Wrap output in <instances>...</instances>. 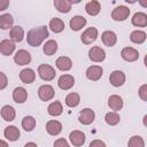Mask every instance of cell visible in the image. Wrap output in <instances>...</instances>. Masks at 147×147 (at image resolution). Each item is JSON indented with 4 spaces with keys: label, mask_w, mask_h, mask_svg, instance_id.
<instances>
[{
    "label": "cell",
    "mask_w": 147,
    "mask_h": 147,
    "mask_svg": "<svg viewBox=\"0 0 147 147\" xmlns=\"http://www.w3.org/2000/svg\"><path fill=\"white\" fill-rule=\"evenodd\" d=\"M0 78H1V84H0V90H3L5 87H6V85H7V77H6V75L3 74V72H0Z\"/></svg>",
    "instance_id": "obj_40"
},
{
    "label": "cell",
    "mask_w": 147,
    "mask_h": 147,
    "mask_svg": "<svg viewBox=\"0 0 147 147\" xmlns=\"http://www.w3.org/2000/svg\"><path fill=\"white\" fill-rule=\"evenodd\" d=\"M88 57L91 61L93 62H102L106 59V52L99 47V46H94L90 49L88 52Z\"/></svg>",
    "instance_id": "obj_6"
},
{
    "label": "cell",
    "mask_w": 147,
    "mask_h": 147,
    "mask_svg": "<svg viewBox=\"0 0 147 147\" xmlns=\"http://www.w3.org/2000/svg\"><path fill=\"white\" fill-rule=\"evenodd\" d=\"M47 111H48V114H49L51 116H59V115L62 114L63 107H62V105H61L60 101H54V102H52V103L48 106Z\"/></svg>",
    "instance_id": "obj_30"
},
{
    "label": "cell",
    "mask_w": 147,
    "mask_h": 147,
    "mask_svg": "<svg viewBox=\"0 0 147 147\" xmlns=\"http://www.w3.org/2000/svg\"><path fill=\"white\" fill-rule=\"evenodd\" d=\"M0 145H1V147H8V145H7V142L5 140H1L0 141Z\"/></svg>",
    "instance_id": "obj_44"
},
{
    "label": "cell",
    "mask_w": 147,
    "mask_h": 147,
    "mask_svg": "<svg viewBox=\"0 0 147 147\" xmlns=\"http://www.w3.org/2000/svg\"><path fill=\"white\" fill-rule=\"evenodd\" d=\"M100 9H101V7H100V2L96 1V0H92V1L87 2L86 6H85V10H86V13H87L88 15H91V16H95V15H98V14L100 13Z\"/></svg>",
    "instance_id": "obj_24"
},
{
    "label": "cell",
    "mask_w": 147,
    "mask_h": 147,
    "mask_svg": "<svg viewBox=\"0 0 147 147\" xmlns=\"http://www.w3.org/2000/svg\"><path fill=\"white\" fill-rule=\"evenodd\" d=\"M34 126H36V119L32 116H25L22 119V127L25 131L30 132V131H32L34 129Z\"/></svg>",
    "instance_id": "obj_34"
},
{
    "label": "cell",
    "mask_w": 147,
    "mask_h": 147,
    "mask_svg": "<svg viewBox=\"0 0 147 147\" xmlns=\"http://www.w3.org/2000/svg\"><path fill=\"white\" fill-rule=\"evenodd\" d=\"M144 63H145V65L147 67V55L145 56V59H144Z\"/></svg>",
    "instance_id": "obj_46"
},
{
    "label": "cell",
    "mask_w": 147,
    "mask_h": 147,
    "mask_svg": "<svg viewBox=\"0 0 147 147\" xmlns=\"http://www.w3.org/2000/svg\"><path fill=\"white\" fill-rule=\"evenodd\" d=\"M49 28H51V30L53 32L60 33V32H62L64 30V22L61 18H57V17L52 18L51 22H49Z\"/></svg>",
    "instance_id": "obj_28"
},
{
    "label": "cell",
    "mask_w": 147,
    "mask_h": 147,
    "mask_svg": "<svg viewBox=\"0 0 147 147\" xmlns=\"http://www.w3.org/2000/svg\"><path fill=\"white\" fill-rule=\"evenodd\" d=\"M48 37V30L45 25H40L37 28H32L26 36V41L30 46L37 47L39 46L46 38Z\"/></svg>",
    "instance_id": "obj_1"
},
{
    "label": "cell",
    "mask_w": 147,
    "mask_h": 147,
    "mask_svg": "<svg viewBox=\"0 0 147 147\" xmlns=\"http://www.w3.org/2000/svg\"><path fill=\"white\" fill-rule=\"evenodd\" d=\"M130 40L134 44H142L146 40V33L140 30H134L130 34Z\"/></svg>",
    "instance_id": "obj_32"
},
{
    "label": "cell",
    "mask_w": 147,
    "mask_h": 147,
    "mask_svg": "<svg viewBox=\"0 0 147 147\" xmlns=\"http://www.w3.org/2000/svg\"><path fill=\"white\" fill-rule=\"evenodd\" d=\"M96 37H98V30H96V28H93V26L86 29V30L83 32V34L80 36L82 41H83L84 44H86V45L92 44V42L96 39Z\"/></svg>",
    "instance_id": "obj_10"
},
{
    "label": "cell",
    "mask_w": 147,
    "mask_h": 147,
    "mask_svg": "<svg viewBox=\"0 0 147 147\" xmlns=\"http://www.w3.org/2000/svg\"><path fill=\"white\" fill-rule=\"evenodd\" d=\"M88 147H106V144L102 141V140H99V139H95L93 140Z\"/></svg>",
    "instance_id": "obj_39"
},
{
    "label": "cell",
    "mask_w": 147,
    "mask_h": 147,
    "mask_svg": "<svg viewBox=\"0 0 147 147\" xmlns=\"http://www.w3.org/2000/svg\"><path fill=\"white\" fill-rule=\"evenodd\" d=\"M38 74H39V77L41 79L47 80V82L53 80L55 78V75H56L55 69L49 64H40L38 67Z\"/></svg>",
    "instance_id": "obj_2"
},
{
    "label": "cell",
    "mask_w": 147,
    "mask_h": 147,
    "mask_svg": "<svg viewBox=\"0 0 147 147\" xmlns=\"http://www.w3.org/2000/svg\"><path fill=\"white\" fill-rule=\"evenodd\" d=\"M80 102V96L79 94L72 92V93H69L67 96H65V105L70 108H74V107H77Z\"/></svg>",
    "instance_id": "obj_31"
},
{
    "label": "cell",
    "mask_w": 147,
    "mask_h": 147,
    "mask_svg": "<svg viewBox=\"0 0 147 147\" xmlns=\"http://www.w3.org/2000/svg\"><path fill=\"white\" fill-rule=\"evenodd\" d=\"M46 131L51 136H57L62 131V124L59 121H49L46 124Z\"/></svg>",
    "instance_id": "obj_18"
},
{
    "label": "cell",
    "mask_w": 147,
    "mask_h": 147,
    "mask_svg": "<svg viewBox=\"0 0 147 147\" xmlns=\"http://www.w3.org/2000/svg\"><path fill=\"white\" fill-rule=\"evenodd\" d=\"M9 34H10V39L14 42H20V41H22V39L24 37V31H23V29L21 26L15 25V26H13L10 29V33Z\"/></svg>",
    "instance_id": "obj_26"
},
{
    "label": "cell",
    "mask_w": 147,
    "mask_h": 147,
    "mask_svg": "<svg viewBox=\"0 0 147 147\" xmlns=\"http://www.w3.org/2000/svg\"><path fill=\"white\" fill-rule=\"evenodd\" d=\"M15 51V44L13 40H8V39H3L0 42V52L2 55L8 56L10 54H13V52Z\"/></svg>",
    "instance_id": "obj_14"
},
{
    "label": "cell",
    "mask_w": 147,
    "mask_h": 147,
    "mask_svg": "<svg viewBox=\"0 0 147 147\" xmlns=\"http://www.w3.org/2000/svg\"><path fill=\"white\" fill-rule=\"evenodd\" d=\"M130 15V9L125 6H117L113 13H111V18L115 21H124L129 17Z\"/></svg>",
    "instance_id": "obj_5"
},
{
    "label": "cell",
    "mask_w": 147,
    "mask_h": 147,
    "mask_svg": "<svg viewBox=\"0 0 147 147\" xmlns=\"http://www.w3.org/2000/svg\"><path fill=\"white\" fill-rule=\"evenodd\" d=\"M101 39H102V42L108 47H113L117 41V37L113 31H105L101 36Z\"/></svg>",
    "instance_id": "obj_21"
},
{
    "label": "cell",
    "mask_w": 147,
    "mask_h": 147,
    "mask_svg": "<svg viewBox=\"0 0 147 147\" xmlns=\"http://www.w3.org/2000/svg\"><path fill=\"white\" fill-rule=\"evenodd\" d=\"M74 84H75V78H74V76H71V75H62V76L59 78V80H57L59 87H60L61 90H64V91L70 90V88L74 86Z\"/></svg>",
    "instance_id": "obj_12"
},
{
    "label": "cell",
    "mask_w": 147,
    "mask_h": 147,
    "mask_svg": "<svg viewBox=\"0 0 147 147\" xmlns=\"http://www.w3.org/2000/svg\"><path fill=\"white\" fill-rule=\"evenodd\" d=\"M69 139H70V142L75 146V147H79L82 145H84L85 142V134L82 132V131H78V130H75L72 132H70V136H69Z\"/></svg>",
    "instance_id": "obj_13"
},
{
    "label": "cell",
    "mask_w": 147,
    "mask_h": 147,
    "mask_svg": "<svg viewBox=\"0 0 147 147\" xmlns=\"http://www.w3.org/2000/svg\"><path fill=\"white\" fill-rule=\"evenodd\" d=\"M121 56L126 62H133L139 59V52L132 47H124L121 52Z\"/></svg>",
    "instance_id": "obj_7"
},
{
    "label": "cell",
    "mask_w": 147,
    "mask_h": 147,
    "mask_svg": "<svg viewBox=\"0 0 147 147\" xmlns=\"http://www.w3.org/2000/svg\"><path fill=\"white\" fill-rule=\"evenodd\" d=\"M13 99H14V101L17 102V103H23V102H25L26 99H28V92H26V90H25L24 87H21V86L16 87V88L13 91Z\"/></svg>",
    "instance_id": "obj_15"
},
{
    "label": "cell",
    "mask_w": 147,
    "mask_h": 147,
    "mask_svg": "<svg viewBox=\"0 0 147 147\" xmlns=\"http://www.w3.org/2000/svg\"><path fill=\"white\" fill-rule=\"evenodd\" d=\"M139 96L141 100L147 101V84H144L139 87Z\"/></svg>",
    "instance_id": "obj_37"
},
{
    "label": "cell",
    "mask_w": 147,
    "mask_h": 147,
    "mask_svg": "<svg viewBox=\"0 0 147 147\" xmlns=\"http://www.w3.org/2000/svg\"><path fill=\"white\" fill-rule=\"evenodd\" d=\"M56 67L62 71H68L72 67V61L67 56H60L56 60Z\"/></svg>",
    "instance_id": "obj_25"
},
{
    "label": "cell",
    "mask_w": 147,
    "mask_h": 147,
    "mask_svg": "<svg viewBox=\"0 0 147 147\" xmlns=\"http://www.w3.org/2000/svg\"><path fill=\"white\" fill-rule=\"evenodd\" d=\"M14 61L18 65H26L31 62V54L25 49H20L14 56Z\"/></svg>",
    "instance_id": "obj_4"
},
{
    "label": "cell",
    "mask_w": 147,
    "mask_h": 147,
    "mask_svg": "<svg viewBox=\"0 0 147 147\" xmlns=\"http://www.w3.org/2000/svg\"><path fill=\"white\" fill-rule=\"evenodd\" d=\"M102 72H103V70L100 65H91L86 70V77L92 82H96L101 78Z\"/></svg>",
    "instance_id": "obj_11"
},
{
    "label": "cell",
    "mask_w": 147,
    "mask_h": 147,
    "mask_svg": "<svg viewBox=\"0 0 147 147\" xmlns=\"http://www.w3.org/2000/svg\"><path fill=\"white\" fill-rule=\"evenodd\" d=\"M56 51H57V42H56L55 40L49 39V40H47V41L45 42V45H44V53H45L46 55L51 56V55L55 54Z\"/></svg>",
    "instance_id": "obj_33"
},
{
    "label": "cell",
    "mask_w": 147,
    "mask_h": 147,
    "mask_svg": "<svg viewBox=\"0 0 147 147\" xmlns=\"http://www.w3.org/2000/svg\"><path fill=\"white\" fill-rule=\"evenodd\" d=\"M20 79L25 83V84H31L34 82L36 79V74L32 69L30 68H26V69H23L21 72H20Z\"/></svg>",
    "instance_id": "obj_17"
},
{
    "label": "cell",
    "mask_w": 147,
    "mask_h": 147,
    "mask_svg": "<svg viewBox=\"0 0 147 147\" xmlns=\"http://www.w3.org/2000/svg\"><path fill=\"white\" fill-rule=\"evenodd\" d=\"M3 136H5V138H7L10 141H15L20 138V130L14 125H9L5 129Z\"/></svg>",
    "instance_id": "obj_20"
},
{
    "label": "cell",
    "mask_w": 147,
    "mask_h": 147,
    "mask_svg": "<svg viewBox=\"0 0 147 147\" xmlns=\"http://www.w3.org/2000/svg\"><path fill=\"white\" fill-rule=\"evenodd\" d=\"M109 82H110V84H111L113 86H115V87L122 86V85L125 83V75H124V72L121 71V70H115V71H113V72L110 74V76H109Z\"/></svg>",
    "instance_id": "obj_8"
},
{
    "label": "cell",
    "mask_w": 147,
    "mask_h": 147,
    "mask_svg": "<svg viewBox=\"0 0 147 147\" xmlns=\"http://www.w3.org/2000/svg\"><path fill=\"white\" fill-rule=\"evenodd\" d=\"M24 147H38V146H37V144H34V142H28V144L24 145Z\"/></svg>",
    "instance_id": "obj_43"
},
{
    "label": "cell",
    "mask_w": 147,
    "mask_h": 147,
    "mask_svg": "<svg viewBox=\"0 0 147 147\" xmlns=\"http://www.w3.org/2000/svg\"><path fill=\"white\" fill-rule=\"evenodd\" d=\"M8 5H9L8 0H0V10H5Z\"/></svg>",
    "instance_id": "obj_41"
},
{
    "label": "cell",
    "mask_w": 147,
    "mask_h": 147,
    "mask_svg": "<svg viewBox=\"0 0 147 147\" xmlns=\"http://www.w3.org/2000/svg\"><path fill=\"white\" fill-rule=\"evenodd\" d=\"M54 147H70V146L64 138H60L54 142Z\"/></svg>",
    "instance_id": "obj_38"
},
{
    "label": "cell",
    "mask_w": 147,
    "mask_h": 147,
    "mask_svg": "<svg viewBox=\"0 0 147 147\" xmlns=\"http://www.w3.org/2000/svg\"><path fill=\"white\" fill-rule=\"evenodd\" d=\"M86 18L84 17V16H80V15H77V16H74L71 20H70V28H71V30H74V31H78V30H80L82 28H84L85 26V24H86Z\"/></svg>",
    "instance_id": "obj_16"
},
{
    "label": "cell",
    "mask_w": 147,
    "mask_h": 147,
    "mask_svg": "<svg viewBox=\"0 0 147 147\" xmlns=\"http://www.w3.org/2000/svg\"><path fill=\"white\" fill-rule=\"evenodd\" d=\"M13 23H14V18L11 15L9 14H2L0 15V28L2 30H7V29H11L13 26Z\"/></svg>",
    "instance_id": "obj_29"
},
{
    "label": "cell",
    "mask_w": 147,
    "mask_h": 147,
    "mask_svg": "<svg viewBox=\"0 0 147 147\" xmlns=\"http://www.w3.org/2000/svg\"><path fill=\"white\" fill-rule=\"evenodd\" d=\"M119 119H121V117H119V115L116 111L107 113L106 116H105V121L109 125H116V124H118L119 123Z\"/></svg>",
    "instance_id": "obj_35"
},
{
    "label": "cell",
    "mask_w": 147,
    "mask_h": 147,
    "mask_svg": "<svg viewBox=\"0 0 147 147\" xmlns=\"http://www.w3.org/2000/svg\"><path fill=\"white\" fill-rule=\"evenodd\" d=\"M127 147H145V141L140 136H133L129 139Z\"/></svg>",
    "instance_id": "obj_36"
},
{
    "label": "cell",
    "mask_w": 147,
    "mask_h": 147,
    "mask_svg": "<svg viewBox=\"0 0 147 147\" xmlns=\"http://www.w3.org/2000/svg\"><path fill=\"white\" fill-rule=\"evenodd\" d=\"M108 106L110 107V109L117 111V110H121L122 107H123V100L119 95H110L109 99H108Z\"/></svg>",
    "instance_id": "obj_22"
},
{
    "label": "cell",
    "mask_w": 147,
    "mask_h": 147,
    "mask_svg": "<svg viewBox=\"0 0 147 147\" xmlns=\"http://www.w3.org/2000/svg\"><path fill=\"white\" fill-rule=\"evenodd\" d=\"M15 115H16L15 109H14L11 106H8V105H7V106H3V107L1 108V117H2L5 121H7V122L14 121Z\"/></svg>",
    "instance_id": "obj_27"
},
{
    "label": "cell",
    "mask_w": 147,
    "mask_h": 147,
    "mask_svg": "<svg viewBox=\"0 0 147 147\" xmlns=\"http://www.w3.org/2000/svg\"><path fill=\"white\" fill-rule=\"evenodd\" d=\"M54 6L55 8L60 11V13H69L72 6V1L69 0H55L54 1Z\"/></svg>",
    "instance_id": "obj_23"
},
{
    "label": "cell",
    "mask_w": 147,
    "mask_h": 147,
    "mask_svg": "<svg viewBox=\"0 0 147 147\" xmlns=\"http://www.w3.org/2000/svg\"><path fill=\"white\" fill-rule=\"evenodd\" d=\"M139 5L144 8H147V0H139Z\"/></svg>",
    "instance_id": "obj_42"
},
{
    "label": "cell",
    "mask_w": 147,
    "mask_h": 147,
    "mask_svg": "<svg viewBox=\"0 0 147 147\" xmlns=\"http://www.w3.org/2000/svg\"><path fill=\"white\" fill-rule=\"evenodd\" d=\"M54 88L51 85H41L38 90V95L40 98V100L42 101H48L51 99L54 98Z\"/></svg>",
    "instance_id": "obj_9"
},
{
    "label": "cell",
    "mask_w": 147,
    "mask_h": 147,
    "mask_svg": "<svg viewBox=\"0 0 147 147\" xmlns=\"http://www.w3.org/2000/svg\"><path fill=\"white\" fill-rule=\"evenodd\" d=\"M142 123H144V125L147 127V115H145L144 116V119H142Z\"/></svg>",
    "instance_id": "obj_45"
},
{
    "label": "cell",
    "mask_w": 147,
    "mask_h": 147,
    "mask_svg": "<svg viewBox=\"0 0 147 147\" xmlns=\"http://www.w3.org/2000/svg\"><path fill=\"white\" fill-rule=\"evenodd\" d=\"M132 24L134 26H138V28H144V26H147V15L145 13H141V11H138L133 15L132 17Z\"/></svg>",
    "instance_id": "obj_19"
},
{
    "label": "cell",
    "mask_w": 147,
    "mask_h": 147,
    "mask_svg": "<svg viewBox=\"0 0 147 147\" xmlns=\"http://www.w3.org/2000/svg\"><path fill=\"white\" fill-rule=\"evenodd\" d=\"M94 117H95V114L94 111L91 109V108H84L79 111V116H78V119L82 124L84 125H88L91 123H93L94 121Z\"/></svg>",
    "instance_id": "obj_3"
}]
</instances>
